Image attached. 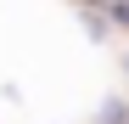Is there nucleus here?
I'll use <instances>...</instances> for the list:
<instances>
[{
  "instance_id": "nucleus-1",
  "label": "nucleus",
  "mask_w": 129,
  "mask_h": 124,
  "mask_svg": "<svg viewBox=\"0 0 129 124\" xmlns=\"http://www.w3.org/2000/svg\"><path fill=\"white\" fill-rule=\"evenodd\" d=\"M118 17H123V23H129V0H123V6H118Z\"/></svg>"
}]
</instances>
